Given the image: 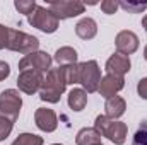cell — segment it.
<instances>
[{
    "instance_id": "6da1fadb",
    "label": "cell",
    "mask_w": 147,
    "mask_h": 145,
    "mask_svg": "<svg viewBox=\"0 0 147 145\" xmlns=\"http://www.w3.org/2000/svg\"><path fill=\"white\" fill-rule=\"evenodd\" d=\"M67 87V79H65V72L63 67H57V68H50L41 84L39 89V99L57 104L62 97V94L65 92Z\"/></svg>"
},
{
    "instance_id": "44dd1931",
    "label": "cell",
    "mask_w": 147,
    "mask_h": 145,
    "mask_svg": "<svg viewBox=\"0 0 147 145\" xmlns=\"http://www.w3.org/2000/svg\"><path fill=\"white\" fill-rule=\"evenodd\" d=\"M118 3L123 10L132 12V14H139V12L147 9V0L146 2H127V0H123V2H118Z\"/></svg>"
},
{
    "instance_id": "9c48e42d",
    "label": "cell",
    "mask_w": 147,
    "mask_h": 145,
    "mask_svg": "<svg viewBox=\"0 0 147 145\" xmlns=\"http://www.w3.org/2000/svg\"><path fill=\"white\" fill-rule=\"evenodd\" d=\"M43 79L45 75L39 72H33V70H26V72H21L17 77V87L19 91H22L24 94H36L41 89V84H43Z\"/></svg>"
},
{
    "instance_id": "7a4b0ae2",
    "label": "cell",
    "mask_w": 147,
    "mask_h": 145,
    "mask_svg": "<svg viewBox=\"0 0 147 145\" xmlns=\"http://www.w3.org/2000/svg\"><path fill=\"white\" fill-rule=\"evenodd\" d=\"M94 128L101 133V137H106L115 145H123L125 140H127L128 128H127V125L123 121L110 119L105 114H99L94 119Z\"/></svg>"
},
{
    "instance_id": "5b68a950",
    "label": "cell",
    "mask_w": 147,
    "mask_h": 145,
    "mask_svg": "<svg viewBox=\"0 0 147 145\" xmlns=\"http://www.w3.org/2000/svg\"><path fill=\"white\" fill-rule=\"evenodd\" d=\"M28 21H29V24L33 28H36V29L46 33V34L55 33L58 29V24H60L57 15L48 7H41V5H38L31 15H28Z\"/></svg>"
},
{
    "instance_id": "7402d4cb",
    "label": "cell",
    "mask_w": 147,
    "mask_h": 145,
    "mask_svg": "<svg viewBox=\"0 0 147 145\" xmlns=\"http://www.w3.org/2000/svg\"><path fill=\"white\" fill-rule=\"evenodd\" d=\"M132 145H147V119L140 123L139 130L135 132L134 140H132Z\"/></svg>"
},
{
    "instance_id": "52a82bcc",
    "label": "cell",
    "mask_w": 147,
    "mask_h": 145,
    "mask_svg": "<svg viewBox=\"0 0 147 145\" xmlns=\"http://www.w3.org/2000/svg\"><path fill=\"white\" fill-rule=\"evenodd\" d=\"M51 62L53 58L46 53V51H33L29 55H24L19 60V70L26 72V70H33V72L45 73L51 68Z\"/></svg>"
},
{
    "instance_id": "d4e9b609",
    "label": "cell",
    "mask_w": 147,
    "mask_h": 145,
    "mask_svg": "<svg viewBox=\"0 0 147 145\" xmlns=\"http://www.w3.org/2000/svg\"><path fill=\"white\" fill-rule=\"evenodd\" d=\"M9 31H10V28L0 24V50L7 48V43H9Z\"/></svg>"
},
{
    "instance_id": "f1b7e54d",
    "label": "cell",
    "mask_w": 147,
    "mask_h": 145,
    "mask_svg": "<svg viewBox=\"0 0 147 145\" xmlns=\"http://www.w3.org/2000/svg\"><path fill=\"white\" fill-rule=\"evenodd\" d=\"M144 58H146V62H147V44H146V48H144Z\"/></svg>"
},
{
    "instance_id": "7c38bea8",
    "label": "cell",
    "mask_w": 147,
    "mask_h": 145,
    "mask_svg": "<svg viewBox=\"0 0 147 145\" xmlns=\"http://www.w3.org/2000/svg\"><path fill=\"white\" fill-rule=\"evenodd\" d=\"M123 87H125V79H123V77H116V75L108 73V75L101 77L98 92H99L105 99H110L113 96H116V92H120Z\"/></svg>"
},
{
    "instance_id": "277c9868",
    "label": "cell",
    "mask_w": 147,
    "mask_h": 145,
    "mask_svg": "<svg viewBox=\"0 0 147 145\" xmlns=\"http://www.w3.org/2000/svg\"><path fill=\"white\" fill-rule=\"evenodd\" d=\"M38 48H39V39L36 36H31V34L17 31V29L9 31L7 50L16 51V53H22V55H29L33 51H38Z\"/></svg>"
},
{
    "instance_id": "d6986e66",
    "label": "cell",
    "mask_w": 147,
    "mask_h": 145,
    "mask_svg": "<svg viewBox=\"0 0 147 145\" xmlns=\"http://www.w3.org/2000/svg\"><path fill=\"white\" fill-rule=\"evenodd\" d=\"M10 145H43V137L34 133H21Z\"/></svg>"
},
{
    "instance_id": "ba28073f",
    "label": "cell",
    "mask_w": 147,
    "mask_h": 145,
    "mask_svg": "<svg viewBox=\"0 0 147 145\" xmlns=\"http://www.w3.org/2000/svg\"><path fill=\"white\" fill-rule=\"evenodd\" d=\"M48 9L57 15L58 21L77 17L86 12V5L79 0H53L48 2Z\"/></svg>"
},
{
    "instance_id": "ac0fdd59",
    "label": "cell",
    "mask_w": 147,
    "mask_h": 145,
    "mask_svg": "<svg viewBox=\"0 0 147 145\" xmlns=\"http://www.w3.org/2000/svg\"><path fill=\"white\" fill-rule=\"evenodd\" d=\"M87 104V92L84 89H72L69 92V106L74 111H82Z\"/></svg>"
},
{
    "instance_id": "f546056e",
    "label": "cell",
    "mask_w": 147,
    "mask_h": 145,
    "mask_svg": "<svg viewBox=\"0 0 147 145\" xmlns=\"http://www.w3.org/2000/svg\"><path fill=\"white\" fill-rule=\"evenodd\" d=\"M51 145H62V144H51Z\"/></svg>"
},
{
    "instance_id": "4dcf8cb0",
    "label": "cell",
    "mask_w": 147,
    "mask_h": 145,
    "mask_svg": "<svg viewBox=\"0 0 147 145\" xmlns=\"http://www.w3.org/2000/svg\"><path fill=\"white\" fill-rule=\"evenodd\" d=\"M98 145H103V144H98Z\"/></svg>"
},
{
    "instance_id": "8fae6325",
    "label": "cell",
    "mask_w": 147,
    "mask_h": 145,
    "mask_svg": "<svg viewBox=\"0 0 147 145\" xmlns=\"http://www.w3.org/2000/svg\"><path fill=\"white\" fill-rule=\"evenodd\" d=\"M34 123L41 132L51 133L57 130L58 126V118L55 114V111L50 108H38L34 113Z\"/></svg>"
},
{
    "instance_id": "8992f818",
    "label": "cell",
    "mask_w": 147,
    "mask_h": 145,
    "mask_svg": "<svg viewBox=\"0 0 147 145\" xmlns=\"http://www.w3.org/2000/svg\"><path fill=\"white\" fill-rule=\"evenodd\" d=\"M22 108V97L19 91L16 89H7L0 94V116L9 118L12 123L19 118V113Z\"/></svg>"
},
{
    "instance_id": "30bf717a",
    "label": "cell",
    "mask_w": 147,
    "mask_h": 145,
    "mask_svg": "<svg viewBox=\"0 0 147 145\" xmlns=\"http://www.w3.org/2000/svg\"><path fill=\"white\" fill-rule=\"evenodd\" d=\"M115 44H116V51L120 55L128 56V55H132L139 50V36L134 31H128V29L120 31L115 38Z\"/></svg>"
},
{
    "instance_id": "2e32d148",
    "label": "cell",
    "mask_w": 147,
    "mask_h": 145,
    "mask_svg": "<svg viewBox=\"0 0 147 145\" xmlns=\"http://www.w3.org/2000/svg\"><path fill=\"white\" fill-rule=\"evenodd\" d=\"M101 133L92 126V128H82L79 130L77 137H75V144L77 145H98L101 144Z\"/></svg>"
},
{
    "instance_id": "5bb4252c",
    "label": "cell",
    "mask_w": 147,
    "mask_h": 145,
    "mask_svg": "<svg viewBox=\"0 0 147 145\" xmlns=\"http://www.w3.org/2000/svg\"><path fill=\"white\" fill-rule=\"evenodd\" d=\"M127 109V103L123 97L120 96H113L110 99H106V104H105V116L110 118V119H118L120 116H123Z\"/></svg>"
},
{
    "instance_id": "4316f807",
    "label": "cell",
    "mask_w": 147,
    "mask_h": 145,
    "mask_svg": "<svg viewBox=\"0 0 147 145\" xmlns=\"http://www.w3.org/2000/svg\"><path fill=\"white\" fill-rule=\"evenodd\" d=\"M10 75V67L5 62H0V80H5Z\"/></svg>"
},
{
    "instance_id": "ffe728a7",
    "label": "cell",
    "mask_w": 147,
    "mask_h": 145,
    "mask_svg": "<svg viewBox=\"0 0 147 145\" xmlns=\"http://www.w3.org/2000/svg\"><path fill=\"white\" fill-rule=\"evenodd\" d=\"M14 7L19 10V14L31 15L38 5H36V2H34V0H16V2H14Z\"/></svg>"
},
{
    "instance_id": "9a60e30c",
    "label": "cell",
    "mask_w": 147,
    "mask_h": 145,
    "mask_svg": "<svg viewBox=\"0 0 147 145\" xmlns=\"http://www.w3.org/2000/svg\"><path fill=\"white\" fill-rule=\"evenodd\" d=\"M75 34L80 38V39H92V38L98 34V24L94 19L91 17H84L80 19L77 24H75Z\"/></svg>"
},
{
    "instance_id": "484cf974",
    "label": "cell",
    "mask_w": 147,
    "mask_h": 145,
    "mask_svg": "<svg viewBox=\"0 0 147 145\" xmlns=\"http://www.w3.org/2000/svg\"><path fill=\"white\" fill-rule=\"evenodd\" d=\"M137 92L142 99H147V77L140 79L139 84H137Z\"/></svg>"
},
{
    "instance_id": "cb8c5ba5",
    "label": "cell",
    "mask_w": 147,
    "mask_h": 145,
    "mask_svg": "<svg viewBox=\"0 0 147 145\" xmlns=\"http://www.w3.org/2000/svg\"><path fill=\"white\" fill-rule=\"evenodd\" d=\"M118 9H120V3H118L116 0H103V2H101V10H103L105 14H108V15L115 14Z\"/></svg>"
},
{
    "instance_id": "e0dca14e",
    "label": "cell",
    "mask_w": 147,
    "mask_h": 145,
    "mask_svg": "<svg viewBox=\"0 0 147 145\" xmlns=\"http://www.w3.org/2000/svg\"><path fill=\"white\" fill-rule=\"evenodd\" d=\"M77 51L74 50L72 46H62L57 50L53 60L58 63V67H65V65H74L77 63Z\"/></svg>"
},
{
    "instance_id": "603a6c76",
    "label": "cell",
    "mask_w": 147,
    "mask_h": 145,
    "mask_svg": "<svg viewBox=\"0 0 147 145\" xmlns=\"http://www.w3.org/2000/svg\"><path fill=\"white\" fill-rule=\"evenodd\" d=\"M12 128H14V123H12L9 118L0 116V142H2V140H5V138L10 135Z\"/></svg>"
},
{
    "instance_id": "3957f363",
    "label": "cell",
    "mask_w": 147,
    "mask_h": 145,
    "mask_svg": "<svg viewBox=\"0 0 147 145\" xmlns=\"http://www.w3.org/2000/svg\"><path fill=\"white\" fill-rule=\"evenodd\" d=\"M79 67V79L77 84L82 85V89L87 94L98 92L99 89V82H101V68L98 65L96 60H87L82 63H77Z\"/></svg>"
},
{
    "instance_id": "4fadbf2b",
    "label": "cell",
    "mask_w": 147,
    "mask_h": 145,
    "mask_svg": "<svg viewBox=\"0 0 147 145\" xmlns=\"http://www.w3.org/2000/svg\"><path fill=\"white\" fill-rule=\"evenodd\" d=\"M130 67H132L130 58L125 55H120V53L111 55L106 62V65H105L106 72L111 73V75H116V77H123L127 72H130Z\"/></svg>"
},
{
    "instance_id": "83f0119b",
    "label": "cell",
    "mask_w": 147,
    "mask_h": 145,
    "mask_svg": "<svg viewBox=\"0 0 147 145\" xmlns=\"http://www.w3.org/2000/svg\"><path fill=\"white\" fill-rule=\"evenodd\" d=\"M142 28H144V29L147 31V14H146V17L142 19Z\"/></svg>"
}]
</instances>
